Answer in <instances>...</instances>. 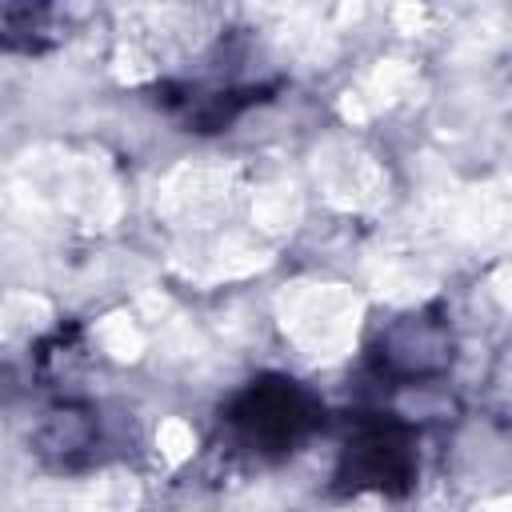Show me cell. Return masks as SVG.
Segmentation results:
<instances>
[{"mask_svg": "<svg viewBox=\"0 0 512 512\" xmlns=\"http://www.w3.org/2000/svg\"><path fill=\"white\" fill-rule=\"evenodd\" d=\"M100 424H96V408L88 404H60L44 416L40 432H36V452L56 464V468H72L80 464L92 448H96Z\"/></svg>", "mask_w": 512, "mask_h": 512, "instance_id": "cell-4", "label": "cell"}, {"mask_svg": "<svg viewBox=\"0 0 512 512\" xmlns=\"http://www.w3.org/2000/svg\"><path fill=\"white\" fill-rule=\"evenodd\" d=\"M324 424V404L292 376H256L224 408V428L252 460H284Z\"/></svg>", "mask_w": 512, "mask_h": 512, "instance_id": "cell-1", "label": "cell"}, {"mask_svg": "<svg viewBox=\"0 0 512 512\" xmlns=\"http://www.w3.org/2000/svg\"><path fill=\"white\" fill-rule=\"evenodd\" d=\"M416 472H420L416 428L388 412L360 416L336 460V480L344 492L404 496L416 484Z\"/></svg>", "mask_w": 512, "mask_h": 512, "instance_id": "cell-2", "label": "cell"}, {"mask_svg": "<svg viewBox=\"0 0 512 512\" xmlns=\"http://www.w3.org/2000/svg\"><path fill=\"white\" fill-rule=\"evenodd\" d=\"M456 356L452 324L440 308H412L388 320L376 332V344L368 352L372 372L388 384H420L448 372Z\"/></svg>", "mask_w": 512, "mask_h": 512, "instance_id": "cell-3", "label": "cell"}, {"mask_svg": "<svg viewBox=\"0 0 512 512\" xmlns=\"http://www.w3.org/2000/svg\"><path fill=\"white\" fill-rule=\"evenodd\" d=\"M60 36V12L44 4H4L0 8V48L4 52H40Z\"/></svg>", "mask_w": 512, "mask_h": 512, "instance_id": "cell-5", "label": "cell"}]
</instances>
